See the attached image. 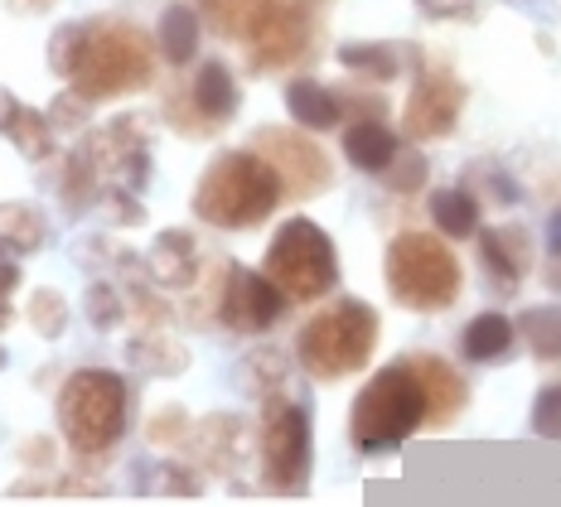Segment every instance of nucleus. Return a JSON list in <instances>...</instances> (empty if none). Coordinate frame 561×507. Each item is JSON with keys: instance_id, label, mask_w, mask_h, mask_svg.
<instances>
[{"instance_id": "24", "label": "nucleus", "mask_w": 561, "mask_h": 507, "mask_svg": "<svg viewBox=\"0 0 561 507\" xmlns=\"http://www.w3.org/2000/svg\"><path fill=\"white\" fill-rule=\"evenodd\" d=\"M272 5V0H198V10H204V20L214 25L218 34H228V39H248V30L262 20V10Z\"/></svg>"}, {"instance_id": "40", "label": "nucleus", "mask_w": 561, "mask_h": 507, "mask_svg": "<svg viewBox=\"0 0 561 507\" xmlns=\"http://www.w3.org/2000/svg\"><path fill=\"white\" fill-rule=\"evenodd\" d=\"M15 112H20V102L10 97L5 88H0V131H5V126H10V116H15Z\"/></svg>"}, {"instance_id": "11", "label": "nucleus", "mask_w": 561, "mask_h": 507, "mask_svg": "<svg viewBox=\"0 0 561 507\" xmlns=\"http://www.w3.org/2000/svg\"><path fill=\"white\" fill-rule=\"evenodd\" d=\"M252 150L272 164L280 174V184H286V194H296V198L324 194V188L334 184V170H330V160H324V150L300 131H262L252 140Z\"/></svg>"}, {"instance_id": "10", "label": "nucleus", "mask_w": 561, "mask_h": 507, "mask_svg": "<svg viewBox=\"0 0 561 507\" xmlns=\"http://www.w3.org/2000/svg\"><path fill=\"white\" fill-rule=\"evenodd\" d=\"M465 112V88L446 68H421L412 82V97L402 107V131L412 140H440L455 131Z\"/></svg>"}, {"instance_id": "35", "label": "nucleus", "mask_w": 561, "mask_h": 507, "mask_svg": "<svg viewBox=\"0 0 561 507\" xmlns=\"http://www.w3.org/2000/svg\"><path fill=\"white\" fill-rule=\"evenodd\" d=\"M88 112H92V102L83 97V92L68 88L64 97H58L54 107H49V122H54V126H64V131H83V126H88Z\"/></svg>"}, {"instance_id": "39", "label": "nucleus", "mask_w": 561, "mask_h": 507, "mask_svg": "<svg viewBox=\"0 0 561 507\" xmlns=\"http://www.w3.org/2000/svg\"><path fill=\"white\" fill-rule=\"evenodd\" d=\"M20 454H25V464H49V459H54V445H49V440H30Z\"/></svg>"}, {"instance_id": "31", "label": "nucleus", "mask_w": 561, "mask_h": 507, "mask_svg": "<svg viewBox=\"0 0 561 507\" xmlns=\"http://www.w3.org/2000/svg\"><path fill=\"white\" fill-rule=\"evenodd\" d=\"M248 377H252V387L262 396H276V392H286V358L272 348H262V353H252L248 358Z\"/></svg>"}, {"instance_id": "17", "label": "nucleus", "mask_w": 561, "mask_h": 507, "mask_svg": "<svg viewBox=\"0 0 561 507\" xmlns=\"http://www.w3.org/2000/svg\"><path fill=\"white\" fill-rule=\"evenodd\" d=\"M150 280L165 290H184L198 280V252L190 232H165L156 246H150Z\"/></svg>"}, {"instance_id": "7", "label": "nucleus", "mask_w": 561, "mask_h": 507, "mask_svg": "<svg viewBox=\"0 0 561 507\" xmlns=\"http://www.w3.org/2000/svg\"><path fill=\"white\" fill-rule=\"evenodd\" d=\"M262 270L280 286V295L296 304L306 300H320L339 286V256H334V242L320 222L310 218H290L276 228L272 246H266V262Z\"/></svg>"}, {"instance_id": "37", "label": "nucleus", "mask_w": 561, "mask_h": 507, "mask_svg": "<svg viewBox=\"0 0 561 507\" xmlns=\"http://www.w3.org/2000/svg\"><path fill=\"white\" fill-rule=\"evenodd\" d=\"M160 493H198V479L190 469L170 464V469H160Z\"/></svg>"}, {"instance_id": "2", "label": "nucleus", "mask_w": 561, "mask_h": 507, "mask_svg": "<svg viewBox=\"0 0 561 507\" xmlns=\"http://www.w3.org/2000/svg\"><path fill=\"white\" fill-rule=\"evenodd\" d=\"M421 426H426V387H421L412 362L373 372L354 401V411H348V435H354V445L364 454L397 450Z\"/></svg>"}, {"instance_id": "23", "label": "nucleus", "mask_w": 561, "mask_h": 507, "mask_svg": "<svg viewBox=\"0 0 561 507\" xmlns=\"http://www.w3.org/2000/svg\"><path fill=\"white\" fill-rule=\"evenodd\" d=\"M402 49L407 44H344V49H339V64H344L348 73H364L373 82H392L407 64Z\"/></svg>"}, {"instance_id": "44", "label": "nucleus", "mask_w": 561, "mask_h": 507, "mask_svg": "<svg viewBox=\"0 0 561 507\" xmlns=\"http://www.w3.org/2000/svg\"><path fill=\"white\" fill-rule=\"evenodd\" d=\"M5 362H10V358H5V344H0V372H5Z\"/></svg>"}, {"instance_id": "43", "label": "nucleus", "mask_w": 561, "mask_h": 507, "mask_svg": "<svg viewBox=\"0 0 561 507\" xmlns=\"http://www.w3.org/2000/svg\"><path fill=\"white\" fill-rule=\"evenodd\" d=\"M5 324H10V300L0 295V329H5Z\"/></svg>"}, {"instance_id": "38", "label": "nucleus", "mask_w": 561, "mask_h": 507, "mask_svg": "<svg viewBox=\"0 0 561 507\" xmlns=\"http://www.w3.org/2000/svg\"><path fill=\"white\" fill-rule=\"evenodd\" d=\"M15 290H20V262L15 256H0V295L10 300Z\"/></svg>"}, {"instance_id": "6", "label": "nucleus", "mask_w": 561, "mask_h": 507, "mask_svg": "<svg viewBox=\"0 0 561 507\" xmlns=\"http://www.w3.org/2000/svg\"><path fill=\"white\" fill-rule=\"evenodd\" d=\"M150 73H156V54H150L146 34L136 25H122V20H102V25H88L83 64L73 68L68 82L88 102H102V97H116V92L146 88Z\"/></svg>"}, {"instance_id": "8", "label": "nucleus", "mask_w": 561, "mask_h": 507, "mask_svg": "<svg viewBox=\"0 0 561 507\" xmlns=\"http://www.w3.org/2000/svg\"><path fill=\"white\" fill-rule=\"evenodd\" d=\"M262 469L276 493H300L310 479V416L300 401H290V392L266 396Z\"/></svg>"}, {"instance_id": "16", "label": "nucleus", "mask_w": 561, "mask_h": 507, "mask_svg": "<svg viewBox=\"0 0 561 507\" xmlns=\"http://www.w3.org/2000/svg\"><path fill=\"white\" fill-rule=\"evenodd\" d=\"M397 150L402 146H397V136L378 122V116H358V122L344 126V155L364 174H382L397 160Z\"/></svg>"}, {"instance_id": "42", "label": "nucleus", "mask_w": 561, "mask_h": 507, "mask_svg": "<svg viewBox=\"0 0 561 507\" xmlns=\"http://www.w3.org/2000/svg\"><path fill=\"white\" fill-rule=\"evenodd\" d=\"M552 252H561V214L552 218Z\"/></svg>"}, {"instance_id": "26", "label": "nucleus", "mask_w": 561, "mask_h": 507, "mask_svg": "<svg viewBox=\"0 0 561 507\" xmlns=\"http://www.w3.org/2000/svg\"><path fill=\"white\" fill-rule=\"evenodd\" d=\"M49 116L44 112H34V107H20L15 116H10V126H5V136L15 140L20 150H25L30 160H44V150H49Z\"/></svg>"}, {"instance_id": "20", "label": "nucleus", "mask_w": 561, "mask_h": 507, "mask_svg": "<svg viewBox=\"0 0 561 507\" xmlns=\"http://www.w3.org/2000/svg\"><path fill=\"white\" fill-rule=\"evenodd\" d=\"M513 338H518V329H513L499 310H484V314H474L470 329L460 334V348L470 362H499L513 348Z\"/></svg>"}, {"instance_id": "9", "label": "nucleus", "mask_w": 561, "mask_h": 507, "mask_svg": "<svg viewBox=\"0 0 561 507\" xmlns=\"http://www.w3.org/2000/svg\"><path fill=\"white\" fill-rule=\"evenodd\" d=\"M310 0H272L262 10V20L248 30V49H252V68L272 73V68H286L306 54L310 44Z\"/></svg>"}, {"instance_id": "32", "label": "nucleus", "mask_w": 561, "mask_h": 507, "mask_svg": "<svg viewBox=\"0 0 561 507\" xmlns=\"http://www.w3.org/2000/svg\"><path fill=\"white\" fill-rule=\"evenodd\" d=\"M388 188L392 194H416L421 184H426V160L416 155V150H397V160L388 164Z\"/></svg>"}, {"instance_id": "21", "label": "nucleus", "mask_w": 561, "mask_h": 507, "mask_svg": "<svg viewBox=\"0 0 561 507\" xmlns=\"http://www.w3.org/2000/svg\"><path fill=\"white\" fill-rule=\"evenodd\" d=\"M49 238V222L30 204H0V256H30Z\"/></svg>"}, {"instance_id": "5", "label": "nucleus", "mask_w": 561, "mask_h": 507, "mask_svg": "<svg viewBox=\"0 0 561 507\" xmlns=\"http://www.w3.org/2000/svg\"><path fill=\"white\" fill-rule=\"evenodd\" d=\"M382 270H388L392 300L416 314L450 310L455 295H460V262H455L450 246L440 238H431V232H402V238H392Z\"/></svg>"}, {"instance_id": "41", "label": "nucleus", "mask_w": 561, "mask_h": 507, "mask_svg": "<svg viewBox=\"0 0 561 507\" xmlns=\"http://www.w3.org/2000/svg\"><path fill=\"white\" fill-rule=\"evenodd\" d=\"M10 5L25 10V15H30V10H44V5H54V0H10Z\"/></svg>"}, {"instance_id": "25", "label": "nucleus", "mask_w": 561, "mask_h": 507, "mask_svg": "<svg viewBox=\"0 0 561 507\" xmlns=\"http://www.w3.org/2000/svg\"><path fill=\"white\" fill-rule=\"evenodd\" d=\"M518 334L523 344H528L537 358H561V304H537L518 320Z\"/></svg>"}, {"instance_id": "15", "label": "nucleus", "mask_w": 561, "mask_h": 507, "mask_svg": "<svg viewBox=\"0 0 561 507\" xmlns=\"http://www.w3.org/2000/svg\"><path fill=\"white\" fill-rule=\"evenodd\" d=\"M412 368L421 377V387H426V426H450L455 416L465 411V377L450 368V362H440L436 353H416Z\"/></svg>"}, {"instance_id": "29", "label": "nucleus", "mask_w": 561, "mask_h": 507, "mask_svg": "<svg viewBox=\"0 0 561 507\" xmlns=\"http://www.w3.org/2000/svg\"><path fill=\"white\" fill-rule=\"evenodd\" d=\"M131 353H136V362L146 372H184V348H174V344H165L160 334H150V338H136L131 344Z\"/></svg>"}, {"instance_id": "14", "label": "nucleus", "mask_w": 561, "mask_h": 507, "mask_svg": "<svg viewBox=\"0 0 561 507\" xmlns=\"http://www.w3.org/2000/svg\"><path fill=\"white\" fill-rule=\"evenodd\" d=\"M479 262L499 290H513L533 266V242L523 228H484L479 232Z\"/></svg>"}, {"instance_id": "13", "label": "nucleus", "mask_w": 561, "mask_h": 507, "mask_svg": "<svg viewBox=\"0 0 561 507\" xmlns=\"http://www.w3.org/2000/svg\"><path fill=\"white\" fill-rule=\"evenodd\" d=\"M238 102H242V92L228 64H218V58L198 64V73L190 82V107H194V122H204V131H218L224 122H232Z\"/></svg>"}, {"instance_id": "19", "label": "nucleus", "mask_w": 561, "mask_h": 507, "mask_svg": "<svg viewBox=\"0 0 561 507\" xmlns=\"http://www.w3.org/2000/svg\"><path fill=\"white\" fill-rule=\"evenodd\" d=\"M156 49L170 68L194 64V54H198V10L194 5H165V15H160V25H156Z\"/></svg>"}, {"instance_id": "30", "label": "nucleus", "mask_w": 561, "mask_h": 507, "mask_svg": "<svg viewBox=\"0 0 561 507\" xmlns=\"http://www.w3.org/2000/svg\"><path fill=\"white\" fill-rule=\"evenodd\" d=\"M30 320H34V329H39L44 338H58L68 329V300L58 290H39L30 300Z\"/></svg>"}, {"instance_id": "27", "label": "nucleus", "mask_w": 561, "mask_h": 507, "mask_svg": "<svg viewBox=\"0 0 561 507\" xmlns=\"http://www.w3.org/2000/svg\"><path fill=\"white\" fill-rule=\"evenodd\" d=\"M83 310H88V320L92 329H116L126 320V300H122V286H112V280H92L88 295H83Z\"/></svg>"}, {"instance_id": "33", "label": "nucleus", "mask_w": 561, "mask_h": 507, "mask_svg": "<svg viewBox=\"0 0 561 507\" xmlns=\"http://www.w3.org/2000/svg\"><path fill=\"white\" fill-rule=\"evenodd\" d=\"M146 435H150V445H184V440H194V420L180 406H165L160 416H150Z\"/></svg>"}, {"instance_id": "1", "label": "nucleus", "mask_w": 561, "mask_h": 507, "mask_svg": "<svg viewBox=\"0 0 561 507\" xmlns=\"http://www.w3.org/2000/svg\"><path fill=\"white\" fill-rule=\"evenodd\" d=\"M280 194H286V184H280V174L256 150H224L194 188V214L208 228L242 232L272 218Z\"/></svg>"}, {"instance_id": "4", "label": "nucleus", "mask_w": 561, "mask_h": 507, "mask_svg": "<svg viewBox=\"0 0 561 507\" xmlns=\"http://www.w3.org/2000/svg\"><path fill=\"white\" fill-rule=\"evenodd\" d=\"M126 382L107 368H83L58 387V430L78 454H107L126 435Z\"/></svg>"}, {"instance_id": "3", "label": "nucleus", "mask_w": 561, "mask_h": 507, "mask_svg": "<svg viewBox=\"0 0 561 507\" xmlns=\"http://www.w3.org/2000/svg\"><path fill=\"white\" fill-rule=\"evenodd\" d=\"M373 344H378V310L364 300H339L306 320L296 334V358L314 382H339L373 358Z\"/></svg>"}, {"instance_id": "28", "label": "nucleus", "mask_w": 561, "mask_h": 507, "mask_svg": "<svg viewBox=\"0 0 561 507\" xmlns=\"http://www.w3.org/2000/svg\"><path fill=\"white\" fill-rule=\"evenodd\" d=\"M83 49H88V25H58L49 39V68L58 78H73V68L83 64Z\"/></svg>"}, {"instance_id": "22", "label": "nucleus", "mask_w": 561, "mask_h": 507, "mask_svg": "<svg viewBox=\"0 0 561 507\" xmlns=\"http://www.w3.org/2000/svg\"><path fill=\"white\" fill-rule=\"evenodd\" d=\"M431 222L455 242L474 238L479 232V198L470 188H436V194H431Z\"/></svg>"}, {"instance_id": "36", "label": "nucleus", "mask_w": 561, "mask_h": 507, "mask_svg": "<svg viewBox=\"0 0 561 507\" xmlns=\"http://www.w3.org/2000/svg\"><path fill=\"white\" fill-rule=\"evenodd\" d=\"M416 10L426 20H474L479 15L474 0H416Z\"/></svg>"}, {"instance_id": "12", "label": "nucleus", "mask_w": 561, "mask_h": 507, "mask_svg": "<svg viewBox=\"0 0 561 507\" xmlns=\"http://www.w3.org/2000/svg\"><path fill=\"white\" fill-rule=\"evenodd\" d=\"M286 295L266 270H248V266H232L224 280V300H218V320L238 334H266L280 314H286Z\"/></svg>"}, {"instance_id": "34", "label": "nucleus", "mask_w": 561, "mask_h": 507, "mask_svg": "<svg viewBox=\"0 0 561 507\" xmlns=\"http://www.w3.org/2000/svg\"><path fill=\"white\" fill-rule=\"evenodd\" d=\"M533 435H542V440H561V382L537 392V401H533Z\"/></svg>"}, {"instance_id": "18", "label": "nucleus", "mask_w": 561, "mask_h": 507, "mask_svg": "<svg viewBox=\"0 0 561 507\" xmlns=\"http://www.w3.org/2000/svg\"><path fill=\"white\" fill-rule=\"evenodd\" d=\"M286 112L300 131H330V126H339V116H344V102H339L324 82L300 78L286 88Z\"/></svg>"}]
</instances>
